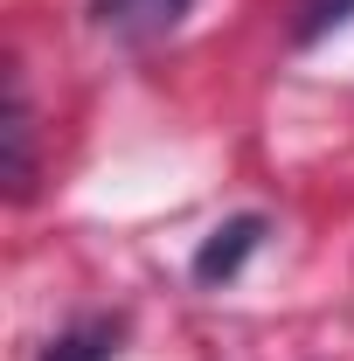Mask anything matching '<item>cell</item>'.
Listing matches in <instances>:
<instances>
[{"mask_svg": "<svg viewBox=\"0 0 354 361\" xmlns=\"http://www.w3.org/2000/svg\"><path fill=\"white\" fill-rule=\"evenodd\" d=\"M264 236H271V216H257V209H243V216L216 223L209 236H202V250L188 257V278H195V285H209V292H216V285H229L236 271L264 250Z\"/></svg>", "mask_w": 354, "mask_h": 361, "instance_id": "cell-1", "label": "cell"}, {"mask_svg": "<svg viewBox=\"0 0 354 361\" xmlns=\"http://www.w3.org/2000/svg\"><path fill=\"white\" fill-rule=\"evenodd\" d=\"M188 7L195 0H90V28L126 49H153L188 21Z\"/></svg>", "mask_w": 354, "mask_h": 361, "instance_id": "cell-2", "label": "cell"}, {"mask_svg": "<svg viewBox=\"0 0 354 361\" xmlns=\"http://www.w3.org/2000/svg\"><path fill=\"white\" fill-rule=\"evenodd\" d=\"M0 139H7V167H0L7 202H28L35 195V104H28L21 63H7V126H0Z\"/></svg>", "mask_w": 354, "mask_h": 361, "instance_id": "cell-3", "label": "cell"}, {"mask_svg": "<svg viewBox=\"0 0 354 361\" xmlns=\"http://www.w3.org/2000/svg\"><path fill=\"white\" fill-rule=\"evenodd\" d=\"M118 348H126V313H84V319H70L35 361H118Z\"/></svg>", "mask_w": 354, "mask_h": 361, "instance_id": "cell-4", "label": "cell"}, {"mask_svg": "<svg viewBox=\"0 0 354 361\" xmlns=\"http://www.w3.org/2000/svg\"><path fill=\"white\" fill-rule=\"evenodd\" d=\"M354 21V0H299L292 7V42L312 49V42H326L334 28H348Z\"/></svg>", "mask_w": 354, "mask_h": 361, "instance_id": "cell-5", "label": "cell"}]
</instances>
